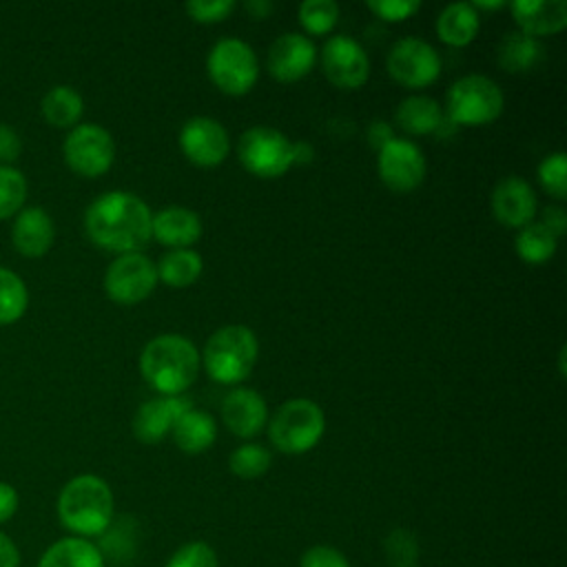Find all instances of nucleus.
Wrapping results in <instances>:
<instances>
[{"label":"nucleus","instance_id":"nucleus-18","mask_svg":"<svg viewBox=\"0 0 567 567\" xmlns=\"http://www.w3.org/2000/svg\"><path fill=\"white\" fill-rule=\"evenodd\" d=\"M224 425L239 439L259 434L268 421V408L259 392L250 388H235L221 401Z\"/></svg>","mask_w":567,"mask_h":567},{"label":"nucleus","instance_id":"nucleus-34","mask_svg":"<svg viewBox=\"0 0 567 567\" xmlns=\"http://www.w3.org/2000/svg\"><path fill=\"white\" fill-rule=\"evenodd\" d=\"M299 22L312 35H326L339 20V7L332 0H306L299 4Z\"/></svg>","mask_w":567,"mask_h":567},{"label":"nucleus","instance_id":"nucleus-13","mask_svg":"<svg viewBox=\"0 0 567 567\" xmlns=\"http://www.w3.org/2000/svg\"><path fill=\"white\" fill-rule=\"evenodd\" d=\"M321 66L326 78L339 89H359L370 75L368 53L350 35H332L323 44Z\"/></svg>","mask_w":567,"mask_h":567},{"label":"nucleus","instance_id":"nucleus-4","mask_svg":"<svg viewBox=\"0 0 567 567\" xmlns=\"http://www.w3.org/2000/svg\"><path fill=\"white\" fill-rule=\"evenodd\" d=\"M257 352L259 343L255 332L235 323L215 330L199 357L213 381L230 385L244 381L250 374L257 361Z\"/></svg>","mask_w":567,"mask_h":567},{"label":"nucleus","instance_id":"nucleus-28","mask_svg":"<svg viewBox=\"0 0 567 567\" xmlns=\"http://www.w3.org/2000/svg\"><path fill=\"white\" fill-rule=\"evenodd\" d=\"M202 266L204 264H202L199 252H195L190 248L168 250V252H164L159 264H155L157 279H162L171 288H186V286L195 284L197 277L202 275Z\"/></svg>","mask_w":567,"mask_h":567},{"label":"nucleus","instance_id":"nucleus-33","mask_svg":"<svg viewBox=\"0 0 567 567\" xmlns=\"http://www.w3.org/2000/svg\"><path fill=\"white\" fill-rule=\"evenodd\" d=\"M383 554L388 565L392 567H416L421 556V545L414 532L405 527H396L383 538Z\"/></svg>","mask_w":567,"mask_h":567},{"label":"nucleus","instance_id":"nucleus-25","mask_svg":"<svg viewBox=\"0 0 567 567\" xmlns=\"http://www.w3.org/2000/svg\"><path fill=\"white\" fill-rule=\"evenodd\" d=\"M173 441L186 454H199L208 450L217 436L215 419L202 410H186L173 425Z\"/></svg>","mask_w":567,"mask_h":567},{"label":"nucleus","instance_id":"nucleus-10","mask_svg":"<svg viewBox=\"0 0 567 567\" xmlns=\"http://www.w3.org/2000/svg\"><path fill=\"white\" fill-rule=\"evenodd\" d=\"M157 286V268L142 252L117 255L104 272L106 295L122 306L144 301Z\"/></svg>","mask_w":567,"mask_h":567},{"label":"nucleus","instance_id":"nucleus-7","mask_svg":"<svg viewBox=\"0 0 567 567\" xmlns=\"http://www.w3.org/2000/svg\"><path fill=\"white\" fill-rule=\"evenodd\" d=\"M206 71L221 93L244 95L259 78V62L248 42L239 38H221L208 51Z\"/></svg>","mask_w":567,"mask_h":567},{"label":"nucleus","instance_id":"nucleus-27","mask_svg":"<svg viewBox=\"0 0 567 567\" xmlns=\"http://www.w3.org/2000/svg\"><path fill=\"white\" fill-rule=\"evenodd\" d=\"M42 117L55 128H73L78 126L84 113L82 95L69 84L51 86L40 102Z\"/></svg>","mask_w":567,"mask_h":567},{"label":"nucleus","instance_id":"nucleus-37","mask_svg":"<svg viewBox=\"0 0 567 567\" xmlns=\"http://www.w3.org/2000/svg\"><path fill=\"white\" fill-rule=\"evenodd\" d=\"M235 9L233 0H190L186 2V13L195 20V22H221L224 18H228Z\"/></svg>","mask_w":567,"mask_h":567},{"label":"nucleus","instance_id":"nucleus-23","mask_svg":"<svg viewBox=\"0 0 567 567\" xmlns=\"http://www.w3.org/2000/svg\"><path fill=\"white\" fill-rule=\"evenodd\" d=\"M543 60V44L523 31H507L496 47V62L507 73H527Z\"/></svg>","mask_w":567,"mask_h":567},{"label":"nucleus","instance_id":"nucleus-1","mask_svg":"<svg viewBox=\"0 0 567 567\" xmlns=\"http://www.w3.org/2000/svg\"><path fill=\"white\" fill-rule=\"evenodd\" d=\"M153 213L142 197L128 190H109L95 197L84 213L89 239L117 255L140 252L151 241Z\"/></svg>","mask_w":567,"mask_h":567},{"label":"nucleus","instance_id":"nucleus-36","mask_svg":"<svg viewBox=\"0 0 567 567\" xmlns=\"http://www.w3.org/2000/svg\"><path fill=\"white\" fill-rule=\"evenodd\" d=\"M166 567H219V560L217 551L208 543L188 540L171 554Z\"/></svg>","mask_w":567,"mask_h":567},{"label":"nucleus","instance_id":"nucleus-40","mask_svg":"<svg viewBox=\"0 0 567 567\" xmlns=\"http://www.w3.org/2000/svg\"><path fill=\"white\" fill-rule=\"evenodd\" d=\"M22 153V140L11 124L0 122V164L11 166Z\"/></svg>","mask_w":567,"mask_h":567},{"label":"nucleus","instance_id":"nucleus-14","mask_svg":"<svg viewBox=\"0 0 567 567\" xmlns=\"http://www.w3.org/2000/svg\"><path fill=\"white\" fill-rule=\"evenodd\" d=\"M179 146L184 155L197 166H219L228 151L230 137L221 122L208 115H195L179 128Z\"/></svg>","mask_w":567,"mask_h":567},{"label":"nucleus","instance_id":"nucleus-39","mask_svg":"<svg viewBox=\"0 0 567 567\" xmlns=\"http://www.w3.org/2000/svg\"><path fill=\"white\" fill-rule=\"evenodd\" d=\"M299 567H350V560L337 547L312 545L303 551Z\"/></svg>","mask_w":567,"mask_h":567},{"label":"nucleus","instance_id":"nucleus-48","mask_svg":"<svg viewBox=\"0 0 567 567\" xmlns=\"http://www.w3.org/2000/svg\"><path fill=\"white\" fill-rule=\"evenodd\" d=\"M560 377H565V346L560 348Z\"/></svg>","mask_w":567,"mask_h":567},{"label":"nucleus","instance_id":"nucleus-16","mask_svg":"<svg viewBox=\"0 0 567 567\" xmlns=\"http://www.w3.org/2000/svg\"><path fill=\"white\" fill-rule=\"evenodd\" d=\"M489 206L494 219L509 228H523L536 217V195L529 182L518 175H507L494 186Z\"/></svg>","mask_w":567,"mask_h":567},{"label":"nucleus","instance_id":"nucleus-26","mask_svg":"<svg viewBox=\"0 0 567 567\" xmlns=\"http://www.w3.org/2000/svg\"><path fill=\"white\" fill-rule=\"evenodd\" d=\"M443 117L445 113L441 104L427 95H410L396 106V124L412 135L436 133L443 124Z\"/></svg>","mask_w":567,"mask_h":567},{"label":"nucleus","instance_id":"nucleus-6","mask_svg":"<svg viewBox=\"0 0 567 567\" xmlns=\"http://www.w3.org/2000/svg\"><path fill=\"white\" fill-rule=\"evenodd\" d=\"M323 430V410L310 399L284 401L268 423L270 443L286 454H303L312 450L321 441Z\"/></svg>","mask_w":567,"mask_h":567},{"label":"nucleus","instance_id":"nucleus-3","mask_svg":"<svg viewBox=\"0 0 567 567\" xmlns=\"http://www.w3.org/2000/svg\"><path fill=\"white\" fill-rule=\"evenodd\" d=\"M199 350L184 334H159L140 354V372L159 394L177 396L193 385L199 372Z\"/></svg>","mask_w":567,"mask_h":567},{"label":"nucleus","instance_id":"nucleus-30","mask_svg":"<svg viewBox=\"0 0 567 567\" xmlns=\"http://www.w3.org/2000/svg\"><path fill=\"white\" fill-rule=\"evenodd\" d=\"M29 308V290L22 277L0 266V326L16 323Z\"/></svg>","mask_w":567,"mask_h":567},{"label":"nucleus","instance_id":"nucleus-38","mask_svg":"<svg viewBox=\"0 0 567 567\" xmlns=\"http://www.w3.org/2000/svg\"><path fill=\"white\" fill-rule=\"evenodd\" d=\"M365 7L388 22H401L421 9L419 0H370Z\"/></svg>","mask_w":567,"mask_h":567},{"label":"nucleus","instance_id":"nucleus-46","mask_svg":"<svg viewBox=\"0 0 567 567\" xmlns=\"http://www.w3.org/2000/svg\"><path fill=\"white\" fill-rule=\"evenodd\" d=\"M312 146L308 142H295V164H308L312 159Z\"/></svg>","mask_w":567,"mask_h":567},{"label":"nucleus","instance_id":"nucleus-32","mask_svg":"<svg viewBox=\"0 0 567 567\" xmlns=\"http://www.w3.org/2000/svg\"><path fill=\"white\" fill-rule=\"evenodd\" d=\"M272 463L270 452L257 443H244L228 456V467L239 478H259Z\"/></svg>","mask_w":567,"mask_h":567},{"label":"nucleus","instance_id":"nucleus-45","mask_svg":"<svg viewBox=\"0 0 567 567\" xmlns=\"http://www.w3.org/2000/svg\"><path fill=\"white\" fill-rule=\"evenodd\" d=\"M392 137V131L385 126V122H372L370 126V140L381 148Z\"/></svg>","mask_w":567,"mask_h":567},{"label":"nucleus","instance_id":"nucleus-8","mask_svg":"<svg viewBox=\"0 0 567 567\" xmlns=\"http://www.w3.org/2000/svg\"><path fill=\"white\" fill-rule=\"evenodd\" d=\"M241 166L255 177L275 179L295 166V142L270 126H252L237 142Z\"/></svg>","mask_w":567,"mask_h":567},{"label":"nucleus","instance_id":"nucleus-5","mask_svg":"<svg viewBox=\"0 0 567 567\" xmlns=\"http://www.w3.org/2000/svg\"><path fill=\"white\" fill-rule=\"evenodd\" d=\"M505 106L501 86L478 73H470L452 82L445 95V117L454 126H483L494 122Z\"/></svg>","mask_w":567,"mask_h":567},{"label":"nucleus","instance_id":"nucleus-22","mask_svg":"<svg viewBox=\"0 0 567 567\" xmlns=\"http://www.w3.org/2000/svg\"><path fill=\"white\" fill-rule=\"evenodd\" d=\"M38 567H104V554L89 538L64 536L44 549Z\"/></svg>","mask_w":567,"mask_h":567},{"label":"nucleus","instance_id":"nucleus-35","mask_svg":"<svg viewBox=\"0 0 567 567\" xmlns=\"http://www.w3.org/2000/svg\"><path fill=\"white\" fill-rule=\"evenodd\" d=\"M538 182L551 197H567V155L563 151L543 157V162L538 164Z\"/></svg>","mask_w":567,"mask_h":567},{"label":"nucleus","instance_id":"nucleus-29","mask_svg":"<svg viewBox=\"0 0 567 567\" xmlns=\"http://www.w3.org/2000/svg\"><path fill=\"white\" fill-rule=\"evenodd\" d=\"M556 246H558V239L538 221H529L527 226H523L514 239V248L518 257L532 266L545 264L547 259H551L556 252Z\"/></svg>","mask_w":567,"mask_h":567},{"label":"nucleus","instance_id":"nucleus-9","mask_svg":"<svg viewBox=\"0 0 567 567\" xmlns=\"http://www.w3.org/2000/svg\"><path fill=\"white\" fill-rule=\"evenodd\" d=\"M62 155L66 166L82 177L104 175L115 159V142L100 124H78L69 131Z\"/></svg>","mask_w":567,"mask_h":567},{"label":"nucleus","instance_id":"nucleus-15","mask_svg":"<svg viewBox=\"0 0 567 567\" xmlns=\"http://www.w3.org/2000/svg\"><path fill=\"white\" fill-rule=\"evenodd\" d=\"M317 47L308 35L297 31L279 35L268 49V71L279 82H297L312 71Z\"/></svg>","mask_w":567,"mask_h":567},{"label":"nucleus","instance_id":"nucleus-11","mask_svg":"<svg viewBox=\"0 0 567 567\" xmlns=\"http://www.w3.org/2000/svg\"><path fill=\"white\" fill-rule=\"evenodd\" d=\"M388 73L408 89H423L432 84L441 73V55L423 38H401L392 44L388 60Z\"/></svg>","mask_w":567,"mask_h":567},{"label":"nucleus","instance_id":"nucleus-44","mask_svg":"<svg viewBox=\"0 0 567 567\" xmlns=\"http://www.w3.org/2000/svg\"><path fill=\"white\" fill-rule=\"evenodd\" d=\"M246 11L252 16V18H268L272 13V2L270 0H250L244 4Z\"/></svg>","mask_w":567,"mask_h":567},{"label":"nucleus","instance_id":"nucleus-19","mask_svg":"<svg viewBox=\"0 0 567 567\" xmlns=\"http://www.w3.org/2000/svg\"><path fill=\"white\" fill-rule=\"evenodd\" d=\"M55 226L42 206H24L11 224V244L22 257H42L51 250Z\"/></svg>","mask_w":567,"mask_h":567},{"label":"nucleus","instance_id":"nucleus-43","mask_svg":"<svg viewBox=\"0 0 567 567\" xmlns=\"http://www.w3.org/2000/svg\"><path fill=\"white\" fill-rule=\"evenodd\" d=\"M20 549L13 543V538L4 532H0V567H20Z\"/></svg>","mask_w":567,"mask_h":567},{"label":"nucleus","instance_id":"nucleus-2","mask_svg":"<svg viewBox=\"0 0 567 567\" xmlns=\"http://www.w3.org/2000/svg\"><path fill=\"white\" fill-rule=\"evenodd\" d=\"M113 492L95 474H78L66 481L55 503L62 527L80 538L102 536L113 523Z\"/></svg>","mask_w":567,"mask_h":567},{"label":"nucleus","instance_id":"nucleus-31","mask_svg":"<svg viewBox=\"0 0 567 567\" xmlns=\"http://www.w3.org/2000/svg\"><path fill=\"white\" fill-rule=\"evenodd\" d=\"M27 177L16 166L0 164V221L16 217L27 202Z\"/></svg>","mask_w":567,"mask_h":567},{"label":"nucleus","instance_id":"nucleus-42","mask_svg":"<svg viewBox=\"0 0 567 567\" xmlns=\"http://www.w3.org/2000/svg\"><path fill=\"white\" fill-rule=\"evenodd\" d=\"M538 224H543L556 239L565 233L567 228V215L560 206H547L538 219Z\"/></svg>","mask_w":567,"mask_h":567},{"label":"nucleus","instance_id":"nucleus-20","mask_svg":"<svg viewBox=\"0 0 567 567\" xmlns=\"http://www.w3.org/2000/svg\"><path fill=\"white\" fill-rule=\"evenodd\" d=\"M509 9L518 24V31L532 38L554 35L567 27L565 0H514Z\"/></svg>","mask_w":567,"mask_h":567},{"label":"nucleus","instance_id":"nucleus-21","mask_svg":"<svg viewBox=\"0 0 567 567\" xmlns=\"http://www.w3.org/2000/svg\"><path fill=\"white\" fill-rule=\"evenodd\" d=\"M202 235V219L195 210L186 206H166L159 213H153L151 237L159 244L175 248L193 246Z\"/></svg>","mask_w":567,"mask_h":567},{"label":"nucleus","instance_id":"nucleus-41","mask_svg":"<svg viewBox=\"0 0 567 567\" xmlns=\"http://www.w3.org/2000/svg\"><path fill=\"white\" fill-rule=\"evenodd\" d=\"M18 492L11 483L0 481V525H4L7 520L13 518V514L18 512Z\"/></svg>","mask_w":567,"mask_h":567},{"label":"nucleus","instance_id":"nucleus-47","mask_svg":"<svg viewBox=\"0 0 567 567\" xmlns=\"http://www.w3.org/2000/svg\"><path fill=\"white\" fill-rule=\"evenodd\" d=\"M507 2H503V0H496V2H483V0H476V2H472V7L478 11V9H501V7H505Z\"/></svg>","mask_w":567,"mask_h":567},{"label":"nucleus","instance_id":"nucleus-17","mask_svg":"<svg viewBox=\"0 0 567 567\" xmlns=\"http://www.w3.org/2000/svg\"><path fill=\"white\" fill-rule=\"evenodd\" d=\"M190 408H193V403L182 394H177V396L159 394V396L142 403L133 416L135 439L146 445L159 443L166 434L173 432L175 421Z\"/></svg>","mask_w":567,"mask_h":567},{"label":"nucleus","instance_id":"nucleus-24","mask_svg":"<svg viewBox=\"0 0 567 567\" xmlns=\"http://www.w3.org/2000/svg\"><path fill=\"white\" fill-rule=\"evenodd\" d=\"M481 20L472 2H452L436 18V35L450 47H465L478 33Z\"/></svg>","mask_w":567,"mask_h":567},{"label":"nucleus","instance_id":"nucleus-12","mask_svg":"<svg viewBox=\"0 0 567 567\" xmlns=\"http://www.w3.org/2000/svg\"><path fill=\"white\" fill-rule=\"evenodd\" d=\"M377 168L381 182L388 188L396 193H408L421 186L425 177V155L414 142L405 137H390L379 148Z\"/></svg>","mask_w":567,"mask_h":567}]
</instances>
